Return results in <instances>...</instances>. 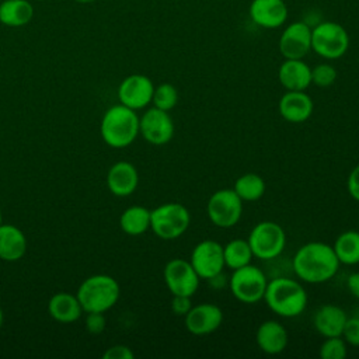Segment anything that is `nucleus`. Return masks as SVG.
Instances as JSON below:
<instances>
[{
    "label": "nucleus",
    "mask_w": 359,
    "mask_h": 359,
    "mask_svg": "<svg viewBox=\"0 0 359 359\" xmlns=\"http://www.w3.org/2000/svg\"><path fill=\"white\" fill-rule=\"evenodd\" d=\"M278 109L285 121L290 123H302L311 116L314 102L306 91L286 90L278 102Z\"/></svg>",
    "instance_id": "17"
},
{
    "label": "nucleus",
    "mask_w": 359,
    "mask_h": 359,
    "mask_svg": "<svg viewBox=\"0 0 359 359\" xmlns=\"http://www.w3.org/2000/svg\"><path fill=\"white\" fill-rule=\"evenodd\" d=\"M119 294L121 287L116 279L104 273L93 275L84 279L76 293L83 311L86 313H105L116 304Z\"/></svg>",
    "instance_id": "4"
},
{
    "label": "nucleus",
    "mask_w": 359,
    "mask_h": 359,
    "mask_svg": "<svg viewBox=\"0 0 359 359\" xmlns=\"http://www.w3.org/2000/svg\"><path fill=\"white\" fill-rule=\"evenodd\" d=\"M346 287H348V292L359 300V272H353L348 276Z\"/></svg>",
    "instance_id": "37"
},
{
    "label": "nucleus",
    "mask_w": 359,
    "mask_h": 359,
    "mask_svg": "<svg viewBox=\"0 0 359 359\" xmlns=\"http://www.w3.org/2000/svg\"><path fill=\"white\" fill-rule=\"evenodd\" d=\"M189 262L201 279L209 280L223 272V245L215 240H202L191 251Z\"/></svg>",
    "instance_id": "11"
},
{
    "label": "nucleus",
    "mask_w": 359,
    "mask_h": 359,
    "mask_svg": "<svg viewBox=\"0 0 359 359\" xmlns=\"http://www.w3.org/2000/svg\"><path fill=\"white\" fill-rule=\"evenodd\" d=\"M86 324V330L91 334H100L105 330L107 325V320L104 317V313H98V311H90L86 316L84 320Z\"/></svg>",
    "instance_id": "33"
},
{
    "label": "nucleus",
    "mask_w": 359,
    "mask_h": 359,
    "mask_svg": "<svg viewBox=\"0 0 359 359\" xmlns=\"http://www.w3.org/2000/svg\"><path fill=\"white\" fill-rule=\"evenodd\" d=\"M255 341L264 353L279 355L286 349L289 335L283 324L276 320H266L258 325Z\"/></svg>",
    "instance_id": "19"
},
{
    "label": "nucleus",
    "mask_w": 359,
    "mask_h": 359,
    "mask_svg": "<svg viewBox=\"0 0 359 359\" xmlns=\"http://www.w3.org/2000/svg\"><path fill=\"white\" fill-rule=\"evenodd\" d=\"M346 189H348V194L355 201L359 202V164L351 170L346 180Z\"/></svg>",
    "instance_id": "36"
},
{
    "label": "nucleus",
    "mask_w": 359,
    "mask_h": 359,
    "mask_svg": "<svg viewBox=\"0 0 359 359\" xmlns=\"http://www.w3.org/2000/svg\"><path fill=\"white\" fill-rule=\"evenodd\" d=\"M268 280L269 279L261 268L248 264L233 269L227 283L231 294L238 302L244 304H255L264 299Z\"/></svg>",
    "instance_id": "8"
},
{
    "label": "nucleus",
    "mask_w": 359,
    "mask_h": 359,
    "mask_svg": "<svg viewBox=\"0 0 359 359\" xmlns=\"http://www.w3.org/2000/svg\"><path fill=\"white\" fill-rule=\"evenodd\" d=\"M154 84L150 77L144 74H130L125 77L118 87L119 104L130 109H143L151 104Z\"/></svg>",
    "instance_id": "14"
},
{
    "label": "nucleus",
    "mask_w": 359,
    "mask_h": 359,
    "mask_svg": "<svg viewBox=\"0 0 359 359\" xmlns=\"http://www.w3.org/2000/svg\"><path fill=\"white\" fill-rule=\"evenodd\" d=\"M248 14L255 25L273 29L286 22L289 10L285 0H252Z\"/></svg>",
    "instance_id": "16"
},
{
    "label": "nucleus",
    "mask_w": 359,
    "mask_h": 359,
    "mask_svg": "<svg viewBox=\"0 0 359 359\" xmlns=\"http://www.w3.org/2000/svg\"><path fill=\"white\" fill-rule=\"evenodd\" d=\"M346 318L348 316L342 307L337 304H324L314 313L313 327L324 338L338 337L342 334Z\"/></svg>",
    "instance_id": "21"
},
{
    "label": "nucleus",
    "mask_w": 359,
    "mask_h": 359,
    "mask_svg": "<svg viewBox=\"0 0 359 359\" xmlns=\"http://www.w3.org/2000/svg\"><path fill=\"white\" fill-rule=\"evenodd\" d=\"M318 355L321 359H345L348 355V344L341 335L327 337L320 345Z\"/></svg>",
    "instance_id": "30"
},
{
    "label": "nucleus",
    "mask_w": 359,
    "mask_h": 359,
    "mask_svg": "<svg viewBox=\"0 0 359 359\" xmlns=\"http://www.w3.org/2000/svg\"><path fill=\"white\" fill-rule=\"evenodd\" d=\"M206 215L216 227L230 229L241 219L243 201L233 188L217 189L208 199Z\"/></svg>",
    "instance_id": "9"
},
{
    "label": "nucleus",
    "mask_w": 359,
    "mask_h": 359,
    "mask_svg": "<svg viewBox=\"0 0 359 359\" xmlns=\"http://www.w3.org/2000/svg\"><path fill=\"white\" fill-rule=\"evenodd\" d=\"M279 83L289 91H306L311 86V67L303 59H285L278 70Z\"/></svg>",
    "instance_id": "20"
},
{
    "label": "nucleus",
    "mask_w": 359,
    "mask_h": 359,
    "mask_svg": "<svg viewBox=\"0 0 359 359\" xmlns=\"http://www.w3.org/2000/svg\"><path fill=\"white\" fill-rule=\"evenodd\" d=\"M139 184V172L129 161H118L112 164L107 172V187L115 196L132 195Z\"/></svg>",
    "instance_id": "18"
},
{
    "label": "nucleus",
    "mask_w": 359,
    "mask_h": 359,
    "mask_svg": "<svg viewBox=\"0 0 359 359\" xmlns=\"http://www.w3.org/2000/svg\"><path fill=\"white\" fill-rule=\"evenodd\" d=\"M191 224L188 208L180 202H165L150 210V229L161 240L181 237Z\"/></svg>",
    "instance_id": "5"
},
{
    "label": "nucleus",
    "mask_w": 359,
    "mask_h": 359,
    "mask_svg": "<svg viewBox=\"0 0 359 359\" xmlns=\"http://www.w3.org/2000/svg\"><path fill=\"white\" fill-rule=\"evenodd\" d=\"M133 358H135V353L132 352V349L121 344L109 346L102 353V359H133Z\"/></svg>",
    "instance_id": "35"
},
{
    "label": "nucleus",
    "mask_w": 359,
    "mask_h": 359,
    "mask_svg": "<svg viewBox=\"0 0 359 359\" xmlns=\"http://www.w3.org/2000/svg\"><path fill=\"white\" fill-rule=\"evenodd\" d=\"M32 17L34 6L28 0H3L0 3V22L6 27H24Z\"/></svg>",
    "instance_id": "24"
},
{
    "label": "nucleus",
    "mask_w": 359,
    "mask_h": 359,
    "mask_svg": "<svg viewBox=\"0 0 359 359\" xmlns=\"http://www.w3.org/2000/svg\"><path fill=\"white\" fill-rule=\"evenodd\" d=\"M339 265L332 245L323 241L300 245L292 258V269L297 279L313 285L332 279Z\"/></svg>",
    "instance_id": "1"
},
{
    "label": "nucleus",
    "mask_w": 359,
    "mask_h": 359,
    "mask_svg": "<svg viewBox=\"0 0 359 359\" xmlns=\"http://www.w3.org/2000/svg\"><path fill=\"white\" fill-rule=\"evenodd\" d=\"M1 325H3V310L0 309V328H1Z\"/></svg>",
    "instance_id": "39"
},
{
    "label": "nucleus",
    "mask_w": 359,
    "mask_h": 359,
    "mask_svg": "<svg viewBox=\"0 0 359 359\" xmlns=\"http://www.w3.org/2000/svg\"><path fill=\"white\" fill-rule=\"evenodd\" d=\"M178 102V90L171 83H161L154 86L151 104L153 107L170 112Z\"/></svg>",
    "instance_id": "29"
},
{
    "label": "nucleus",
    "mask_w": 359,
    "mask_h": 359,
    "mask_svg": "<svg viewBox=\"0 0 359 359\" xmlns=\"http://www.w3.org/2000/svg\"><path fill=\"white\" fill-rule=\"evenodd\" d=\"M334 252L344 265H356L359 264V231L346 230L342 231L332 244Z\"/></svg>",
    "instance_id": "26"
},
{
    "label": "nucleus",
    "mask_w": 359,
    "mask_h": 359,
    "mask_svg": "<svg viewBox=\"0 0 359 359\" xmlns=\"http://www.w3.org/2000/svg\"><path fill=\"white\" fill-rule=\"evenodd\" d=\"M341 337L351 346H359V317H348Z\"/></svg>",
    "instance_id": "32"
},
{
    "label": "nucleus",
    "mask_w": 359,
    "mask_h": 359,
    "mask_svg": "<svg viewBox=\"0 0 359 359\" xmlns=\"http://www.w3.org/2000/svg\"><path fill=\"white\" fill-rule=\"evenodd\" d=\"M74 1H77V3H83V4H86V3H93V1H95V0H74Z\"/></svg>",
    "instance_id": "38"
},
{
    "label": "nucleus",
    "mask_w": 359,
    "mask_h": 359,
    "mask_svg": "<svg viewBox=\"0 0 359 359\" xmlns=\"http://www.w3.org/2000/svg\"><path fill=\"white\" fill-rule=\"evenodd\" d=\"M265 188L264 178L255 172H245L240 175L233 185L234 192L243 202H255L261 199L265 194Z\"/></svg>",
    "instance_id": "27"
},
{
    "label": "nucleus",
    "mask_w": 359,
    "mask_h": 359,
    "mask_svg": "<svg viewBox=\"0 0 359 359\" xmlns=\"http://www.w3.org/2000/svg\"><path fill=\"white\" fill-rule=\"evenodd\" d=\"M223 323V311L215 303H199L191 307L184 316V324L189 334L195 337L215 332Z\"/></svg>",
    "instance_id": "15"
},
{
    "label": "nucleus",
    "mask_w": 359,
    "mask_h": 359,
    "mask_svg": "<svg viewBox=\"0 0 359 359\" xmlns=\"http://www.w3.org/2000/svg\"><path fill=\"white\" fill-rule=\"evenodd\" d=\"M48 311L50 317L59 323H74L80 318L83 307L76 294L67 292H59L49 299Z\"/></svg>",
    "instance_id": "23"
},
{
    "label": "nucleus",
    "mask_w": 359,
    "mask_h": 359,
    "mask_svg": "<svg viewBox=\"0 0 359 359\" xmlns=\"http://www.w3.org/2000/svg\"><path fill=\"white\" fill-rule=\"evenodd\" d=\"M192 302L189 296H181V294H172L171 303H170V309L172 311V314L178 316V317H184L192 307Z\"/></svg>",
    "instance_id": "34"
},
{
    "label": "nucleus",
    "mask_w": 359,
    "mask_h": 359,
    "mask_svg": "<svg viewBox=\"0 0 359 359\" xmlns=\"http://www.w3.org/2000/svg\"><path fill=\"white\" fill-rule=\"evenodd\" d=\"M3 223V216H1V212H0V224Z\"/></svg>",
    "instance_id": "40"
},
{
    "label": "nucleus",
    "mask_w": 359,
    "mask_h": 359,
    "mask_svg": "<svg viewBox=\"0 0 359 359\" xmlns=\"http://www.w3.org/2000/svg\"><path fill=\"white\" fill-rule=\"evenodd\" d=\"M27 238L14 224H0V259L14 262L24 257Z\"/></svg>",
    "instance_id": "22"
},
{
    "label": "nucleus",
    "mask_w": 359,
    "mask_h": 359,
    "mask_svg": "<svg viewBox=\"0 0 359 359\" xmlns=\"http://www.w3.org/2000/svg\"><path fill=\"white\" fill-rule=\"evenodd\" d=\"M119 226L129 236L146 233L150 229V209L140 205L126 208L119 217Z\"/></svg>",
    "instance_id": "25"
},
{
    "label": "nucleus",
    "mask_w": 359,
    "mask_h": 359,
    "mask_svg": "<svg viewBox=\"0 0 359 359\" xmlns=\"http://www.w3.org/2000/svg\"><path fill=\"white\" fill-rule=\"evenodd\" d=\"M223 257L224 265L233 271L251 264L254 254L247 240L234 238L223 245Z\"/></svg>",
    "instance_id": "28"
},
{
    "label": "nucleus",
    "mask_w": 359,
    "mask_h": 359,
    "mask_svg": "<svg viewBox=\"0 0 359 359\" xmlns=\"http://www.w3.org/2000/svg\"><path fill=\"white\" fill-rule=\"evenodd\" d=\"M349 48L346 29L335 21H323L311 28V50L323 59L342 57Z\"/></svg>",
    "instance_id": "6"
},
{
    "label": "nucleus",
    "mask_w": 359,
    "mask_h": 359,
    "mask_svg": "<svg viewBox=\"0 0 359 359\" xmlns=\"http://www.w3.org/2000/svg\"><path fill=\"white\" fill-rule=\"evenodd\" d=\"M264 300L275 314L285 318H293L306 310L307 292L299 280L276 276L268 280Z\"/></svg>",
    "instance_id": "2"
},
{
    "label": "nucleus",
    "mask_w": 359,
    "mask_h": 359,
    "mask_svg": "<svg viewBox=\"0 0 359 359\" xmlns=\"http://www.w3.org/2000/svg\"><path fill=\"white\" fill-rule=\"evenodd\" d=\"M100 132L109 147H128L139 135V116L135 109L122 104L112 105L102 115Z\"/></svg>",
    "instance_id": "3"
},
{
    "label": "nucleus",
    "mask_w": 359,
    "mask_h": 359,
    "mask_svg": "<svg viewBox=\"0 0 359 359\" xmlns=\"http://www.w3.org/2000/svg\"><path fill=\"white\" fill-rule=\"evenodd\" d=\"M311 50V27L304 21L286 25L279 36V52L285 59H304Z\"/></svg>",
    "instance_id": "13"
},
{
    "label": "nucleus",
    "mask_w": 359,
    "mask_h": 359,
    "mask_svg": "<svg viewBox=\"0 0 359 359\" xmlns=\"http://www.w3.org/2000/svg\"><path fill=\"white\" fill-rule=\"evenodd\" d=\"M1 1H3V0H1Z\"/></svg>",
    "instance_id": "41"
},
{
    "label": "nucleus",
    "mask_w": 359,
    "mask_h": 359,
    "mask_svg": "<svg viewBox=\"0 0 359 359\" xmlns=\"http://www.w3.org/2000/svg\"><path fill=\"white\" fill-rule=\"evenodd\" d=\"M163 279L171 294L192 297L201 283V278L191 262L184 258L170 259L163 269Z\"/></svg>",
    "instance_id": "10"
},
{
    "label": "nucleus",
    "mask_w": 359,
    "mask_h": 359,
    "mask_svg": "<svg viewBox=\"0 0 359 359\" xmlns=\"http://www.w3.org/2000/svg\"><path fill=\"white\" fill-rule=\"evenodd\" d=\"M174 132V121L167 111L151 107L139 118V135L153 146L167 144Z\"/></svg>",
    "instance_id": "12"
},
{
    "label": "nucleus",
    "mask_w": 359,
    "mask_h": 359,
    "mask_svg": "<svg viewBox=\"0 0 359 359\" xmlns=\"http://www.w3.org/2000/svg\"><path fill=\"white\" fill-rule=\"evenodd\" d=\"M337 80V70L330 63H318L311 67V84L325 88L335 83Z\"/></svg>",
    "instance_id": "31"
},
{
    "label": "nucleus",
    "mask_w": 359,
    "mask_h": 359,
    "mask_svg": "<svg viewBox=\"0 0 359 359\" xmlns=\"http://www.w3.org/2000/svg\"><path fill=\"white\" fill-rule=\"evenodd\" d=\"M254 258L271 261L278 258L286 247V233L280 224L272 220L257 223L247 238Z\"/></svg>",
    "instance_id": "7"
}]
</instances>
